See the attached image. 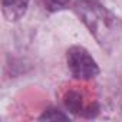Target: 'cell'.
<instances>
[{"mask_svg": "<svg viewBox=\"0 0 122 122\" xmlns=\"http://www.w3.org/2000/svg\"><path fill=\"white\" fill-rule=\"evenodd\" d=\"M73 9L102 46H106L115 40L119 30V23L108 9L95 0H78L73 5Z\"/></svg>", "mask_w": 122, "mask_h": 122, "instance_id": "1", "label": "cell"}, {"mask_svg": "<svg viewBox=\"0 0 122 122\" xmlns=\"http://www.w3.org/2000/svg\"><path fill=\"white\" fill-rule=\"evenodd\" d=\"M68 69L73 78L81 81H89L98 76L99 66L91 53L82 46H72L66 52Z\"/></svg>", "mask_w": 122, "mask_h": 122, "instance_id": "2", "label": "cell"}, {"mask_svg": "<svg viewBox=\"0 0 122 122\" xmlns=\"http://www.w3.org/2000/svg\"><path fill=\"white\" fill-rule=\"evenodd\" d=\"M65 105L66 108L76 113V115H82V116H95V113L98 112V106L96 105H85L82 101V96L78 92H69L66 99H65Z\"/></svg>", "mask_w": 122, "mask_h": 122, "instance_id": "3", "label": "cell"}, {"mask_svg": "<svg viewBox=\"0 0 122 122\" xmlns=\"http://www.w3.org/2000/svg\"><path fill=\"white\" fill-rule=\"evenodd\" d=\"M30 0H2V12L7 22H17L27 10Z\"/></svg>", "mask_w": 122, "mask_h": 122, "instance_id": "4", "label": "cell"}, {"mask_svg": "<svg viewBox=\"0 0 122 122\" xmlns=\"http://www.w3.org/2000/svg\"><path fill=\"white\" fill-rule=\"evenodd\" d=\"M40 2L45 6V9H47L49 12H59L65 9L71 0H40Z\"/></svg>", "mask_w": 122, "mask_h": 122, "instance_id": "5", "label": "cell"}, {"mask_svg": "<svg viewBox=\"0 0 122 122\" xmlns=\"http://www.w3.org/2000/svg\"><path fill=\"white\" fill-rule=\"evenodd\" d=\"M39 119H42V121H45V119H46V121H66L68 116H66L62 111L55 109V108H50V109L45 111L43 115H40Z\"/></svg>", "mask_w": 122, "mask_h": 122, "instance_id": "6", "label": "cell"}]
</instances>
